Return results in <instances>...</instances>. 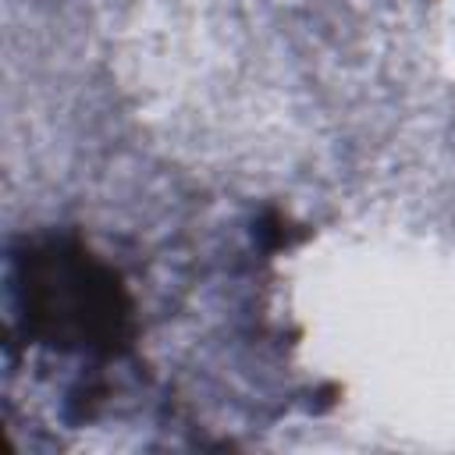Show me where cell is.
<instances>
[{"mask_svg": "<svg viewBox=\"0 0 455 455\" xmlns=\"http://www.w3.org/2000/svg\"><path fill=\"white\" fill-rule=\"evenodd\" d=\"M28 331L60 348L110 352L128 331L117 277L78 249H39L21 263Z\"/></svg>", "mask_w": 455, "mask_h": 455, "instance_id": "cell-1", "label": "cell"}]
</instances>
